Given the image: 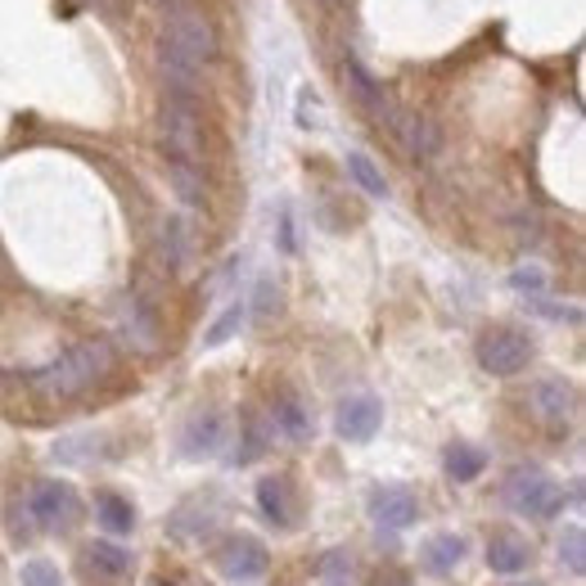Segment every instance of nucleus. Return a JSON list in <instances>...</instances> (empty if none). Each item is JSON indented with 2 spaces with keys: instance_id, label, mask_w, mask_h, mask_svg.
<instances>
[{
  "instance_id": "obj_1",
  "label": "nucleus",
  "mask_w": 586,
  "mask_h": 586,
  "mask_svg": "<svg viewBox=\"0 0 586 586\" xmlns=\"http://www.w3.org/2000/svg\"><path fill=\"white\" fill-rule=\"evenodd\" d=\"M217 55V36L208 14L194 6V0H167L163 14V64L172 73V82L189 95V82L208 59Z\"/></svg>"
},
{
  "instance_id": "obj_2",
  "label": "nucleus",
  "mask_w": 586,
  "mask_h": 586,
  "mask_svg": "<svg viewBox=\"0 0 586 586\" xmlns=\"http://www.w3.org/2000/svg\"><path fill=\"white\" fill-rule=\"evenodd\" d=\"M109 366H113L109 344H82V348L64 352L51 370H41L36 383H41V393H51V398H77L90 383H100L109 375Z\"/></svg>"
},
{
  "instance_id": "obj_3",
  "label": "nucleus",
  "mask_w": 586,
  "mask_h": 586,
  "mask_svg": "<svg viewBox=\"0 0 586 586\" xmlns=\"http://www.w3.org/2000/svg\"><path fill=\"white\" fill-rule=\"evenodd\" d=\"M163 140H167L172 172L185 189V199H199V185H194V163H199V118H194V105H189L185 90L163 109Z\"/></svg>"
},
{
  "instance_id": "obj_4",
  "label": "nucleus",
  "mask_w": 586,
  "mask_h": 586,
  "mask_svg": "<svg viewBox=\"0 0 586 586\" xmlns=\"http://www.w3.org/2000/svg\"><path fill=\"white\" fill-rule=\"evenodd\" d=\"M501 492H506V506L514 514H528V519H555L564 510V501H568V492H564V487L542 465H519V469H510Z\"/></svg>"
},
{
  "instance_id": "obj_5",
  "label": "nucleus",
  "mask_w": 586,
  "mask_h": 586,
  "mask_svg": "<svg viewBox=\"0 0 586 586\" xmlns=\"http://www.w3.org/2000/svg\"><path fill=\"white\" fill-rule=\"evenodd\" d=\"M28 519L36 528H45V532H68L82 519V501H77V492H73L68 482L41 478L32 492H28Z\"/></svg>"
},
{
  "instance_id": "obj_6",
  "label": "nucleus",
  "mask_w": 586,
  "mask_h": 586,
  "mask_svg": "<svg viewBox=\"0 0 586 586\" xmlns=\"http://www.w3.org/2000/svg\"><path fill=\"white\" fill-rule=\"evenodd\" d=\"M213 564H217V573H221L226 582H235V586H253V582L267 577L271 555H267V546L258 542V536H249V532H230L226 542L217 546Z\"/></svg>"
},
{
  "instance_id": "obj_7",
  "label": "nucleus",
  "mask_w": 586,
  "mask_h": 586,
  "mask_svg": "<svg viewBox=\"0 0 586 586\" xmlns=\"http://www.w3.org/2000/svg\"><path fill=\"white\" fill-rule=\"evenodd\" d=\"M532 361V338L514 325H497V329H487L478 338V366L487 375H497V379H510L519 375L523 366Z\"/></svg>"
},
{
  "instance_id": "obj_8",
  "label": "nucleus",
  "mask_w": 586,
  "mask_h": 586,
  "mask_svg": "<svg viewBox=\"0 0 586 586\" xmlns=\"http://www.w3.org/2000/svg\"><path fill=\"white\" fill-rule=\"evenodd\" d=\"M379 424H383V402L375 393H352L334 411V433L344 437V443H370Z\"/></svg>"
},
{
  "instance_id": "obj_9",
  "label": "nucleus",
  "mask_w": 586,
  "mask_h": 586,
  "mask_svg": "<svg viewBox=\"0 0 586 586\" xmlns=\"http://www.w3.org/2000/svg\"><path fill=\"white\" fill-rule=\"evenodd\" d=\"M366 510L383 532H406L420 519V501H415V492H406V487H375Z\"/></svg>"
},
{
  "instance_id": "obj_10",
  "label": "nucleus",
  "mask_w": 586,
  "mask_h": 586,
  "mask_svg": "<svg viewBox=\"0 0 586 586\" xmlns=\"http://www.w3.org/2000/svg\"><path fill=\"white\" fill-rule=\"evenodd\" d=\"M532 406L551 428H568L577 415V388L568 379H542L532 388Z\"/></svg>"
},
{
  "instance_id": "obj_11",
  "label": "nucleus",
  "mask_w": 586,
  "mask_h": 586,
  "mask_svg": "<svg viewBox=\"0 0 586 586\" xmlns=\"http://www.w3.org/2000/svg\"><path fill=\"white\" fill-rule=\"evenodd\" d=\"M226 447V420L217 411H204L194 415L185 428H181V456L185 460H208Z\"/></svg>"
},
{
  "instance_id": "obj_12",
  "label": "nucleus",
  "mask_w": 586,
  "mask_h": 586,
  "mask_svg": "<svg viewBox=\"0 0 586 586\" xmlns=\"http://www.w3.org/2000/svg\"><path fill=\"white\" fill-rule=\"evenodd\" d=\"M465 551H469L465 536H456V532H437V536H428V542L420 546V568H424L428 577H447L452 568H460Z\"/></svg>"
},
{
  "instance_id": "obj_13",
  "label": "nucleus",
  "mask_w": 586,
  "mask_h": 586,
  "mask_svg": "<svg viewBox=\"0 0 586 586\" xmlns=\"http://www.w3.org/2000/svg\"><path fill=\"white\" fill-rule=\"evenodd\" d=\"M528 564H532L528 536H519V532H497L492 542H487V568H492V573L514 577V573H528Z\"/></svg>"
},
{
  "instance_id": "obj_14",
  "label": "nucleus",
  "mask_w": 586,
  "mask_h": 586,
  "mask_svg": "<svg viewBox=\"0 0 586 586\" xmlns=\"http://www.w3.org/2000/svg\"><path fill=\"white\" fill-rule=\"evenodd\" d=\"M258 510L267 523L275 528H293V519H299V510H293V487L284 474H271L258 482Z\"/></svg>"
},
{
  "instance_id": "obj_15",
  "label": "nucleus",
  "mask_w": 586,
  "mask_h": 586,
  "mask_svg": "<svg viewBox=\"0 0 586 586\" xmlns=\"http://www.w3.org/2000/svg\"><path fill=\"white\" fill-rule=\"evenodd\" d=\"M82 560H86V577H90L95 586L122 582V577L131 573V555H127L122 546H113V542H90Z\"/></svg>"
},
{
  "instance_id": "obj_16",
  "label": "nucleus",
  "mask_w": 586,
  "mask_h": 586,
  "mask_svg": "<svg viewBox=\"0 0 586 586\" xmlns=\"http://www.w3.org/2000/svg\"><path fill=\"white\" fill-rule=\"evenodd\" d=\"M271 428L284 433L289 443H307V437L316 433L312 411L303 406V398H293V393H280V398H275V406H271Z\"/></svg>"
},
{
  "instance_id": "obj_17",
  "label": "nucleus",
  "mask_w": 586,
  "mask_h": 586,
  "mask_svg": "<svg viewBox=\"0 0 586 586\" xmlns=\"http://www.w3.org/2000/svg\"><path fill=\"white\" fill-rule=\"evenodd\" d=\"M217 528V501L208 497V506H204V497H194V501H185L176 514H172V536H181V542H194V536H208Z\"/></svg>"
},
{
  "instance_id": "obj_18",
  "label": "nucleus",
  "mask_w": 586,
  "mask_h": 586,
  "mask_svg": "<svg viewBox=\"0 0 586 586\" xmlns=\"http://www.w3.org/2000/svg\"><path fill=\"white\" fill-rule=\"evenodd\" d=\"M249 299H230L226 307H221V316L204 329V348H221V344H230V338L243 329V325H249Z\"/></svg>"
},
{
  "instance_id": "obj_19",
  "label": "nucleus",
  "mask_w": 586,
  "mask_h": 586,
  "mask_svg": "<svg viewBox=\"0 0 586 586\" xmlns=\"http://www.w3.org/2000/svg\"><path fill=\"white\" fill-rule=\"evenodd\" d=\"M95 519H100V528H105L109 536H127V532L135 528V510H131V501L118 497V492H100V501H95Z\"/></svg>"
},
{
  "instance_id": "obj_20",
  "label": "nucleus",
  "mask_w": 586,
  "mask_h": 586,
  "mask_svg": "<svg viewBox=\"0 0 586 586\" xmlns=\"http://www.w3.org/2000/svg\"><path fill=\"white\" fill-rule=\"evenodd\" d=\"M443 465H447V474H452L456 482H474V478L487 469V452L474 447V443H452Z\"/></svg>"
},
{
  "instance_id": "obj_21",
  "label": "nucleus",
  "mask_w": 586,
  "mask_h": 586,
  "mask_svg": "<svg viewBox=\"0 0 586 586\" xmlns=\"http://www.w3.org/2000/svg\"><path fill=\"white\" fill-rule=\"evenodd\" d=\"M348 176L370 194V199H383V194H388V181H383V172L375 167V159L370 154H361V150H352L348 154Z\"/></svg>"
},
{
  "instance_id": "obj_22",
  "label": "nucleus",
  "mask_w": 586,
  "mask_h": 586,
  "mask_svg": "<svg viewBox=\"0 0 586 586\" xmlns=\"http://www.w3.org/2000/svg\"><path fill=\"white\" fill-rule=\"evenodd\" d=\"M560 564H564L573 577L586 573V532H582L577 523L564 528V536H560Z\"/></svg>"
},
{
  "instance_id": "obj_23",
  "label": "nucleus",
  "mask_w": 586,
  "mask_h": 586,
  "mask_svg": "<svg viewBox=\"0 0 586 586\" xmlns=\"http://www.w3.org/2000/svg\"><path fill=\"white\" fill-rule=\"evenodd\" d=\"M267 452V428H262V420H243V443L235 447V465H249V460H258Z\"/></svg>"
},
{
  "instance_id": "obj_24",
  "label": "nucleus",
  "mask_w": 586,
  "mask_h": 586,
  "mask_svg": "<svg viewBox=\"0 0 586 586\" xmlns=\"http://www.w3.org/2000/svg\"><path fill=\"white\" fill-rule=\"evenodd\" d=\"M19 586H64V577H59V568L51 560H28L19 568Z\"/></svg>"
},
{
  "instance_id": "obj_25",
  "label": "nucleus",
  "mask_w": 586,
  "mask_h": 586,
  "mask_svg": "<svg viewBox=\"0 0 586 586\" xmlns=\"http://www.w3.org/2000/svg\"><path fill=\"white\" fill-rule=\"evenodd\" d=\"M514 289H523V293H542V289H546L542 267H519V271H514Z\"/></svg>"
},
{
  "instance_id": "obj_26",
  "label": "nucleus",
  "mask_w": 586,
  "mask_h": 586,
  "mask_svg": "<svg viewBox=\"0 0 586 586\" xmlns=\"http://www.w3.org/2000/svg\"><path fill=\"white\" fill-rule=\"evenodd\" d=\"M280 249L284 253H299V239H293V213L280 208Z\"/></svg>"
},
{
  "instance_id": "obj_27",
  "label": "nucleus",
  "mask_w": 586,
  "mask_h": 586,
  "mask_svg": "<svg viewBox=\"0 0 586 586\" xmlns=\"http://www.w3.org/2000/svg\"><path fill=\"white\" fill-rule=\"evenodd\" d=\"M370 586H415V582H411L406 573H398V568H383V573H379Z\"/></svg>"
},
{
  "instance_id": "obj_28",
  "label": "nucleus",
  "mask_w": 586,
  "mask_h": 586,
  "mask_svg": "<svg viewBox=\"0 0 586 586\" xmlns=\"http://www.w3.org/2000/svg\"><path fill=\"white\" fill-rule=\"evenodd\" d=\"M514 586H542V582H514Z\"/></svg>"
},
{
  "instance_id": "obj_29",
  "label": "nucleus",
  "mask_w": 586,
  "mask_h": 586,
  "mask_svg": "<svg viewBox=\"0 0 586 586\" xmlns=\"http://www.w3.org/2000/svg\"><path fill=\"white\" fill-rule=\"evenodd\" d=\"M329 586H348V582H329Z\"/></svg>"
},
{
  "instance_id": "obj_30",
  "label": "nucleus",
  "mask_w": 586,
  "mask_h": 586,
  "mask_svg": "<svg viewBox=\"0 0 586 586\" xmlns=\"http://www.w3.org/2000/svg\"><path fill=\"white\" fill-rule=\"evenodd\" d=\"M154 586H172V582H154Z\"/></svg>"
}]
</instances>
